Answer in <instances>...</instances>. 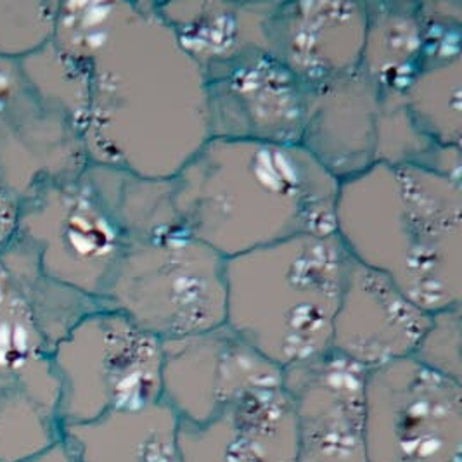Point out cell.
<instances>
[{"label": "cell", "instance_id": "1", "mask_svg": "<svg viewBox=\"0 0 462 462\" xmlns=\"http://www.w3.org/2000/svg\"><path fill=\"white\" fill-rule=\"evenodd\" d=\"M22 66L90 163L173 179L210 139L203 71L156 2L61 0L52 42Z\"/></svg>", "mask_w": 462, "mask_h": 462}, {"label": "cell", "instance_id": "2", "mask_svg": "<svg viewBox=\"0 0 462 462\" xmlns=\"http://www.w3.org/2000/svg\"><path fill=\"white\" fill-rule=\"evenodd\" d=\"M171 186L184 227L224 258L335 232L339 182L300 144L208 139Z\"/></svg>", "mask_w": 462, "mask_h": 462}, {"label": "cell", "instance_id": "3", "mask_svg": "<svg viewBox=\"0 0 462 462\" xmlns=\"http://www.w3.org/2000/svg\"><path fill=\"white\" fill-rule=\"evenodd\" d=\"M335 234L428 314L462 305V177L376 163L339 182Z\"/></svg>", "mask_w": 462, "mask_h": 462}, {"label": "cell", "instance_id": "4", "mask_svg": "<svg viewBox=\"0 0 462 462\" xmlns=\"http://www.w3.org/2000/svg\"><path fill=\"white\" fill-rule=\"evenodd\" d=\"M348 258L335 232L226 258V324L281 369L329 350Z\"/></svg>", "mask_w": 462, "mask_h": 462}, {"label": "cell", "instance_id": "5", "mask_svg": "<svg viewBox=\"0 0 462 462\" xmlns=\"http://www.w3.org/2000/svg\"><path fill=\"white\" fill-rule=\"evenodd\" d=\"M103 301L160 341L226 324V258L184 224L128 236Z\"/></svg>", "mask_w": 462, "mask_h": 462}, {"label": "cell", "instance_id": "6", "mask_svg": "<svg viewBox=\"0 0 462 462\" xmlns=\"http://www.w3.org/2000/svg\"><path fill=\"white\" fill-rule=\"evenodd\" d=\"M52 360L61 426L162 400L163 343L109 307L80 320Z\"/></svg>", "mask_w": 462, "mask_h": 462}, {"label": "cell", "instance_id": "7", "mask_svg": "<svg viewBox=\"0 0 462 462\" xmlns=\"http://www.w3.org/2000/svg\"><path fill=\"white\" fill-rule=\"evenodd\" d=\"M367 462H462V383L405 357L367 371Z\"/></svg>", "mask_w": 462, "mask_h": 462}, {"label": "cell", "instance_id": "8", "mask_svg": "<svg viewBox=\"0 0 462 462\" xmlns=\"http://www.w3.org/2000/svg\"><path fill=\"white\" fill-rule=\"evenodd\" d=\"M20 234L49 277L101 300L125 245L115 213L85 171L23 199Z\"/></svg>", "mask_w": 462, "mask_h": 462}, {"label": "cell", "instance_id": "9", "mask_svg": "<svg viewBox=\"0 0 462 462\" xmlns=\"http://www.w3.org/2000/svg\"><path fill=\"white\" fill-rule=\"evenodd\" d=\"M90 160L60 109L47 103L22 61L0 58V179L20 201L79 179Z\"/></svg>", "mask_w": 462, "mask_h": 462}, {"label": "cell", "instance_id": "10", "mask_svg": "<svg viewBox=\"0 0 462 462\" xmlns=\"http://www.w3.org/2000/svg\"><path fill=\"white\" fill-rule=\"evenodd\" d=\"M365 381L364 365L331 348L282 369L296 462H367Z\"/></svg>", "mask_w": 462, "mask_h": 462}, {"label": "cell", "instance_id": "11", "mask_svg": "<svg viewBox=\"0 0 462 462\" xmlns=\"http://www.w3.org/2000/svg\"><path fill=\"white\" fill-rule=\"evenodd\" d=\"M210 139L300 144L305 88L269 52L203 71Z\"/></svg>", "mask_w": 462, "mask_h": 462}, {"label": "cell", "instance_id": "12", "mask_svg": "<svg viewBox=\"0 0 462 462\" xmlns=\"http://www.w3.org/2000/svg\"><path fill=\"white\" fill-rule=\"evenodd\" d=\"M162 343V399L182 422L210 420L245 393L282 381V369L227 324Z\"/></svg>", "mask_w": 462, "mask_h": 462}, {"label": "cell", "instance_id": "13", "mask_svg": "<svg viewBox=\"0 0 462 462\" xmlns=\"http://www.w3.org/2000/svg\"><path fill=\"white\" fill-rule=\"evenodd\" d=\"M364 35L362 0H275L267 20L269 54L305 88L360 69Z\"/></svg>", "mask_w": 462, "mask_h": 462}, {"label": "cell", "instance_id": "14", "mask_svg": "<svg viewBox=\"0 0 462 462\" xmlns=\"http://www.w3.org/2000/svg\"><path fill=\"white\" fill-rule=\"evenodd\" d=\"M430 317L384 273L348 258L331 350L367 371L411 357Z\"/></svg>", "mask_w": 462, "mask_h": 462}, {"label": "cell", "instance_id": "15", "mask_svg": "<svg viewBox=\"0 0 462 462\" xmlns=\"http://www.w3.org/2000/svg\"><path fill=\"white\" fill-rule=\"evenodd\" d=\"M182 462H296L293 407L282 384L258 388L210 420L179 428Z\"/></svg>", "mask_w": 462, "mask_h": 462}, {"label": "cell", "instance_id": "16", "mask_svg": "<svg viewBox=\"0 0 462 462\" xmlns=\"http://www.w3.org/2000/svg\"><path fill=\"white\" fill-rule=\"evenodd\" d=\"M305 88V87H303ZM379 88L360 69L305 88V147L337 182L376 165Z\"/></svg>", "mask_w": 462, "mask_h": 462}, {"label": "cell", "instance_id": "17", "mask_svg": "<svg viewBox=\"0 0 462 462\" xmlns=\"http://www.w3.org/2000/svg\"><path fill=\"white\" fill-rule=\"evenodd\" d=\"M275 0L156 2L162 20L201 71L248 52H269L267 20Z\"/></svg>", "mask_w": 462, "mask_h": 462}, {"label": "cell", "instance_id": "18", "mask_svg": "<svg viewBox=\"0 0 462 462\" xmlns=\"http://www.w3.org/2000/svg\"><path fill=\"white\" fill-rule=\"evenodd\" d=\"M180 420L165 400L61 426L79 462H182Z\"/></svg>", "mask_w": 462, "mask_h": 462}, {"label": "cell", "instance_id": "19", "mask_svg": "<svg viewBox=\"0 0 462 462\" xmlns=\"http://www.w3.org/2000/svg\"><path fill=\"white\" fill-rule=\"evenodd\" d=\"M52 356L54 346L43 333L22 281L0 258V371L22 379L58 411L60 383Z\"/></svg>", "mask_w": 462, "mask_h": 462}, {"label": "cell", "instance_id": "20", "mask_svg": "<svg viewBox=\"0 0 462 462\" xmlns=\"http://www.w3.org/2000/svg\"><path fill=\"white\" fill-rule=\"evenodd\" d=\"M365 35L360 71L381 92L403 94L420 69V2H364Z\"/></svg>", "mask_w": 462, "mask_h": 462}, {"label": "cell", "instance_id": "21", "mask_svg": "<svg viewBox=\"0 0 462 462\" xmlns=\"http://www.w3.org/2000/svg\"><path fill=\"white\" fill-rule=\"evenodd\" d=\"M61 440L54 407L22 379L0 371V462H24Z\"/></svg>", "mask_w": 462, "mask_h": 462}, {"label": "cell", "instance_id": "22", "mask_svg": "<svg viewBox=\"0 0 462 462\" xmlns=\"http://www.w3.org/2000/svg\"><path fill=\"white\" fill-rule=\"evenodd\" d=\"M402 96L428 137L443 147H462V58L420 63Z\"/></svg>", "mask_w": 462, "mask_h": 462}, {"label": "cell", "instance_id": "23", "mask_svg": "<svg viewBox=\"0 0 462 462\" xmlns=\"http://www.w3.org/2000/svg\"><path fill=\"white\" fill-rule=\"evenodd\" d=\"M61 0L0 2V58L23 61L52 42Z\"/></svg>", "mask_w": 462, "mask_h": 462}, {"label": "cell", "instance_id": "24", "mask_svg": "<svg viewBox=\"0 0 462 462\" xmlns=\"http://www.w3.org/2000/svg\"><path fill=\"white\" fill-rule=\"evenodd\" d=\"M462 305L433 312L411 356L441 376L462 383Z\"/></svg>", "mask_w": 462, "mask_h": 462}, {"label": "cell", "instance_id": "25", "mask_svg": "<svg viewBox=\"0 0 462 462\" xmlns=\"http://www.w3.org/2000/svg\"><path fill=\"white\" fill-rule=\"evenodd\" d=\"M20 198L0 179V253L4 252L20 232Z\"/></svg>", "mask_w": 462, "mask_h": 462}, {"label": "cell", "instance_id": "26", "mask_svg": "<svg viewBox=\"0 0 462 462\" xmlns=\"http://www.w3.org/2000/svg\"><path fill=\"white\" fill-rule=\"evenodd\" d=\"M24 462H79L75 459V456L71 454V450L68 448V445L63 440L56 441L54 445H51L49 448L42 450L41 454L33 456L32 459Z\"/></svg>", "mask_w": 462, "mask_h": 462}]
</instances>
